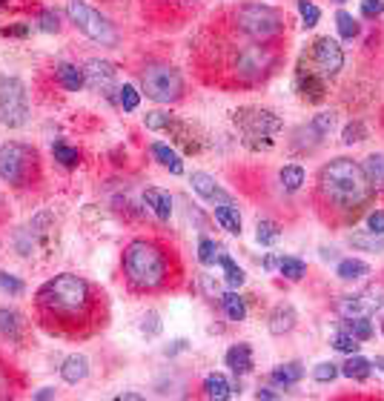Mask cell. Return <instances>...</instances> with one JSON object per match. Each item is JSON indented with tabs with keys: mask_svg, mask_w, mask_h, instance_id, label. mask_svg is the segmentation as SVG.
I'll return each mask as SVG.
<instances>
[{
	"mask_svg": "<svg viewBox=\"0 0 384 401\" xmlns=\"http://www.w3.org/2000/svg\"><path fill=\"white\" fill-rule=\"evenodd\" d=\"M255 398H281V393H276L273 387H261V390L255 393Z\"/></svg>",
	"mask_w": 384,
	"mask_h": 401,
	"instance_id": "cell-51",
	"label": "cell"
},
{
	"mask_svg": "<svg viewBox=\"0 0 384 401\" xmlns=\"http://www.w3.org/2000/svg\"><path fill=\"white\" fill-rule=\"evenodd\" d=\"M310 127H313V132L315 135H330L333 132V127H336V115L333 112H321V115H315L313 118V123H310Z\"/></svg>",
	"mask_w": 384,
	"mask_h": 401,
	"instance_id": "cell-38",
	"label": "cell"
},
{
	"mask_svg": "<svg viewBox=\"0 0 384 401\" xmlns=\"http://www.w3.org/2000/svg\"><path fill=\"white\" fill-rule=\"evenodd\" d=\"M38 23H41V29H43V32H57V29H61V23H57V12H52V9L41 12Z\"/></svg>",
	"mask_w": 384,
	"mask_h": 401,
	"instance_id": "cell-46",
	"label": "cell"
},
{
	"mask_svg": "<svg viewBox=\"0 0 384 401\" xmlns=\"http://www.w3.org/2000/svg\"><path fill=\"white\" fill-rule=\"evenodd\" d=\"M35 152L23 143H6L0 146V178L12 187H23L35 169Z\"/></svg>",
	"mask_w": 384,
	"mask_h": 401,
	"instance_id": "cell-9",
	"label": "cell"
},
{
	"mask_svg": "<svg viewBox=\"0 0 384 401\" xmlns=\"http://www.w3.org/2000/svg\"><path fill=\"white\" fill-rule=\"evenodd\" d=\"M295 89H299L301 98H307V101H321L324 92H327L324 78L315 69H299V75H295Z\"/></svg>",
	"mask_w": 384,
	"mask_h": 401,
	"instance_id": "cell-15",
	"label": "cell"
},
{
	"mask_svg": "<svg viewBox=\"0 0 384 401\" xmlns=\"http://www.w3.org/2000/svg\"><path fill=\"white\" fill-rule=\"evenodd\" d=\"M273 66H276L273 49L261 46V43L241 46L232 55V69H235V75H239V80H244V83H255L261 78H267Z\"/></svg>",
	"mask_w": 384,
	"mask_h": 401,
	"instance_id": "cell-7",
	"label": "cell"
},
{
	"mask_svg": "<svg viewBox=\"0 0 384 401\" xmlns=\"http://www.w3.org/2000/svg\"><path fill=\"white\" fill-rule=\"evenodd\" d=\"M367 138V129H364V123L362 120H353L344 127V143H359Z\"/></svg>",
	"mask_w": 384,
	"mask_h": 401,
	"instance_id": "cell-43",
	"label": "cell"
},
{
	"mask_svg": "<svg viewBox=\"0 0 384 401\" xmlns=\"http://www.w3.org/2000/svg\"><path fill=\"white\" fill-rule=\"evenodd\" d=\"M124 272L135 290H158L166 281V255L152 241H132L124 253Z\"/></svg>",
	"mask_w": 384,
	"mask_h": 401,
	"instance_id": "cell-3",
	"label": "cell"
},
{
	"mask_svg": "<svg viewBox=\"0 0 384 401\" xmlns=\"http://www.w3.org/2000/svg\"><path fill=\"white\" fill-rule=\"evenodd\" d=\"M353 244H356V246H367V250L384 253V241H381V238H362V235H353Z\"/></svg>",
	"mask_w": 384,
	"mask_h": 401,
	"instance_id": "cell-50",
	"label": "cell"
},
{
	"mask_svg": "<svg viewBox=\"0 0 384 401\" xmlns=\"http://www.w3.org/2000/svg\"><path fill=\"white\" fill-rule=\"evenodd\" d=\"M378 307H384V290H367V293H359V295H344L339 301V313L344 318H370V313H376Z\"/></svg>",
	"mask_w": 384,
	"mask_h": 401,
	"instance_id": "cell-12",
	"label": "cell"
},
{
	"mask_svg": "<svg viewBox=\"0 0 384 401\" xmlns=\"http://www.w3.org/2000/svg\"><path fill=\"white\" fill-rule=\"evenodd\" d=\"M0 335L9 338V342H20V335H23V321L15 310H0Z\"/></svg>",
	"mask_w": 384,
	"mask_h": 401,
	"instance_id": "cell-23",
	"label": "cell"
},
{
	"mask_svg": "<svg viewBox=\"0 0 384 401\" xmlns=\"http://www.w3.org/2000/svg\"><path fill=\"white\" fill-rule=\"evenodd\" d=\"M336 26H339V35H341L344 41H353V38L359 35V20L353 17L350 12H344V9L336 12Z\"/></svg>",
	"mask_w": 384,
	"mask_h": 401,
	"instance_id": "cell-32",
	"label": "cell"
},
{
	"mask_svg": "<svg viewBox=\"0 0 384 401\" xmlns=\"http://www.w3.org/2000/svg\"><path fill=\"white\" fill-rule=\"evenodd\" d=\"M118 398H121V401H124V398H127V401H141L143 395H138V393H121V395H118Z\"/></svg>",
	"mask_w": 384,
	"mask_h": 401,
	"instance_id": "cell-52",
	"label": "cell"
},
{
	"mask_svg": "<svg viewBox=\"0 0 384 401\" xmlns=\"http://www.w3.org/2000/svg\"><path fill=\"white\" fill-rule=\"evenodd\" d=\"M301 379H304V367L299 361H290V364L276 367L273 376H270V381L278 384V387H292V384H299Z\"/></svg>",
	"mask_w": 384,
	"mask_h": 401,
	"instance_id": "cell-18",
	"label": "cell"
},
{
	"mask_svg": "<svg viewBox=\"0 0 384 401\" xmlns=\"http://www.w3.org/2000/svg\"><path fill=\"white\" fill-rule=\"evenodd\" d=\"M370 370H373V361H367V358H362V356L353 353V356L341 364V376L356 379V381H364V379L370 376Z\"/></svg>",
	"mask_w": 384,
	"mask_h": 401,
	"instance_id": "cell-27",
	"label": "cell"
},
{
	"mask_svg": "<svg viewBox=\"0 0 384 401\" xmlns=\"http://www.w3.org/2000/svg\"><path fill=\"white\" fill-rule=\"evenodd\" d=\"M146 204L152 206V212L158 215L161 221H169V215H172V198H169V192H164V190H146Z\"/></svg>",
	"mask_w": 384,
	"mask_h": 401,
	"instance_id": "cell-25",
	"label": "cell"
},
{
	"mask_svg": "<svg viewBox=\"0 0 384 401\" xmlns=\"http://www.w3.org/2000/svg\"><path fill=\"white\" fill-rule=\"evenodd\" d=\"M141 86L155 104H175L184 95V78L169 64H150L141 72Z\"/></svg>",
	"mask_w": 384,
	"mask_h": 401,
	"instance_id": "cell-4",
	"label": "cell"
},
{
	"mask_svg": "<svg viewBox=\"0 0 384 401\" xmlns=\"http://www.w3.org/2000/svg\"><path fill=\"white\" fill-rule=\"evenodd\" d=\"M221 307H224V313H227L229 321H244L247 318V304H244V298L239 293L221 295Z\"/></svg>",
	"mask_w": 384,
	"mask_h": 401,
	"instance_id": "cell-28",
	"label": "cell"
},
{
	"mask_svg": "<svg viewBox=\"0 0 384 401\" xmlns=\"http://www.w3.org/2000/svg\"><path fill=\"white\" fill-rule=\"evenodd\" d=\"M83 75H86V86L95 89V92H106L115 83V66L109 64V60H98V57L90 60Z\"/></svg>",
	"mask_w": 384,
	"mask_h": 401,
	"instance_id": "cell-13",
	"label": "cell"
},
{
	"mask_svg": "<svg viewBox=\"0 0 384 401\" xmlns=\"http://www.w3.org/2000/svg\"><path fill=\"white\" fill-rule=\"evenodd\" d=\"M310 57H313V66L321 78H336L344 66V52L333 38H318L313 43Z\"/></svg>",
	"mask_w": 384,
	"mask_h": 401,
	"instance_id": "cell-11",
	"label": "cell"
},
{
	"mask_svg": "<svg viewBox=\"0 0 384 401\" xmlns=\"http://www.w3.org/2000/svg\"><path fill=\"white\" fill-rule=\"evenodd\" d=\"M218 264L224 267V279H227V284H229L232 290H239V287L244 284V279H247L244 269H241V267H235V261H232L229 255H218Z\"/></svg>",
	"mask_w": 384,
	"mask_h": 401,
	"instance_id": "cell-29",
	"label": "cell"
},
{
	"mask_svg": "<svg viewBox=\"0 0 384 401\" xmlns=\"http://www.w3.org/2000/svg\"><path fill=\"white\" fill-rule=\"evenodd\" d=\"M255 238H258V244H261V246H273V244L281 238V230H278V224H276V221H258V227H255Z\"/></svg>",
	"mask_w": 384,
	"mask_h": 401,
	"instance_id": "cell-34",
	"label": "cell"
},
{
	"mask_svg": "<svg viewBox=\"0 0 384 401\" xmlns=\"http://www.w3.org/2000/svg\"><path fill=\"white\" fill-rule=\"evenodd\" d=\"M339 373H341L339 364H333V361H321V364L313 370V379L321 381V384H327V381H333Z\"/></svg>",
	"mask_w": 384,
	"mask_h": 401,
	"instance_id": "cell-41",
	"label": "cell"
},
{
	"mask_svg": "<svg viewBox=\"0 0 384 401\" xmlns=\"http://www.w3.org/2000/svg\"><path fill=\"white\" fill-rule=\"evenodd\" d=\"M118 92H121V95H118V101H121V106H124L127 112H135V109H138V104H141L138 89H135L132 83H124V86L118 89Z\"/></svg>",
	"mask_w": 384,
	"mask_h": 401,
	"instance_id": "cell-39",
	"label": "cell"
},
{
	"mask_svg": "<svg viewBox=\"0 0 384 401\" xmlns=\"http://www.w3.org/2000/svg\"><path fill=\"white\" fill-rule=\"evenodd\" d=\"M336 275L341 281H362L364 275H370V267L359 258H344L339 267H336Z\"/></svg>",
	"mask_w": 384,
	"mask_h": 401,
	"instance_id": "cell-24",
	"label": "cell"
},
{
	"mask_svg": "<svg viewBox=\"0 0 384 401\" xmlns=\"http://www.w3.org/2000/svg\"><path fill=\"white\" fill-rule=\"evenodd\" d=\"M299 12H301V20H304V26H307V29H313V26L318 23V17H321L318 6H315V3H310V0H299Z\"/></svg>",
	"mask_w": 384,
	"mask_h": 401,
	"instance_id": "cell-42",
	"label": "cell"
},
{
	"mask_svg": "<svg viewBox=\"0 0 384 401\" xmlns=\"http://www.w3.org/2000/svg\"><path fill=\"white\" fill-rule=\"evenodd\" d=\"M29 118L26 86L17 78H0V123L3 127H23Z\"/></svg>",
	"mask_w": 384,
	"mask_h": 401,
	"instance_id": "cell-10",
	"label": "cell"
},
{
	"mask_svg": "<svg viewBox=\"0 0 384 401\" xmlns=\"http://www.w3.org/2000/svg\"><path fill=\"white\" fill-rule=\"evenodd\" d=\"M52 395H55V390H49V387L41 390V393H35V398H52Z\"/></svg>",
	"mask_w": 384,
	"mask_h": 401,
	"instance_id": "cell-53",
	"label": "cell"
},
{
	"mask_svg": "<svg viewBox=\"0 0 384 401\" xmlns=\"http://www.w3.org/2000/svg\"><path fill=\"white\" fill-rule=\"evenodd\" d=\"M172 123V115L166 112H150L146 115V129H166Z\"/></svg>",
	"mask_w": 384,
	"mask_h": 401,
	"instance_id": "cell-45",
	"label": "cell"
},
{
	"mask_svg": "<svg viewBox=\"0 0 384 401\" xmlns=\"http://www.w3.org/2000/svg\"><path fill=\"white\" fill-rule=\"evenodd\" d=\"M278 269H281L284 279H290V281H299V279H304L307 264H304L301 258H281V261H278Z\"/></svg>",
	"mask_w": 384,
	"mask_h": 401,
	"instance_id": "cell-35",
	"label": "cell"
},
{
	"mask_svg": "<svg viewBox=\"0 0 384 401\" xmlns=\"http://www.w3.org/2000/svg\"><path fill=\"white\" fill-rule=\"evenodd\" d=\"M235 390H232V384L221 376V373H213V376H206V381H204V395L206 398H215V401H224V398H229Z\"/></svg>",
	"mask_w": 384,
	"mask_h": 401,
	"instance_id": "cell-26",
	"label": "cell"
},
{
	"mask_svg": "<svg viewBox=\"0 0 384 401\" xmlns=\"http://www.w3.org/2000/svg\"><path fill=\"white\" fill-rule=\"evenodd\" d=\"M318 192L339 212H359L373 195V183L367 181L364 169L356 161L336 158L327 167H321Z\"/></svg>",
	"mask_w": 384,
	"mask_h": 401,
	"instance_id": "cell-2",
	"label": "cell"
},
{
	"mask_svg": "<svg viewBox=\"0 0 384 401\" xmlns=\"http://www.w3.org/2000/svg\"><path fill=\"white\" fill-rule=\"evenodd\" d=\"M215 221H218L227 232L241 235V215H239V209H235L232 204H215Z\"/></svg>",
	"mask_w": 384,
	"mask_h": 401,
	"instance_id": "cell-21",
	"label": "cell"
},
{
	"mask_svg": "<svg viewBox=\"0 0 384 401\" xmlns=\"http://www.w3.org/2000/svg\"><path fill=\"white\" fill-rule=\"evenodd\" d=\"M52 155H55L57 164H64V167H78V164H80V152H78L75 146L64 143V141H57V143L52 146Z\"/></svg>",
	"mask_w": 384,
	"mask_h": 401,
	"instance_id": "cell-30",
	"label": "cell"
},
{
	"mask_svg": "<svg viewBox=\"0 0 384 401\" xmlns=\"http://www.w3.org/2000/svg\"><path fill=\"white\" fill-rule=\"evenodd\" d=\"M218 246H215V241H210V238H204L201 244H198V261L204 264V267H213L215 261H218Z\"/></svg>",
	"mask_w": 384,
	"mask_h": 401,
	"instance_id": "cell-37",
	"label": "cell"
},
{
	"mask_svg": "<svg viewBox=\"0 0 384 401\" xmlns=\"http://www.w3.org/2000/svg\"><path fill=\"white\" fill-rule=\"evenodd\" d=\"M362 169L373 187H384V155H370Z\"/></svg>",
	"mask_w": 384,
	"mask_h": 401,
	"instance_id": "cell-31",
	"label": "cell"
},
{
	"mask_svg": "<svg viewBox=\"0 0 384 401\" xmlns=\"http://www.w3.org/2000/svg\"><path fill=\"white\" fill-rule=\"evenodd\" d=\"M152 158L161 164V167H166L172 175H181L184 172V164H181V158H178V152L175 149H169L166 143H152Z\"/></svg>",
	"mask_w": 384,
	"mask_h": 401,
	"instance_id": "cell-20",
	"label": "cell"
},
{
	"mask_svg": "<svg viewBox=\"0 0 384 401\" xmlns=\"http://www.w3.org/2000/svg\"><path fill=\"white\" fill-rule=\"evenodd\" d=\"M235 123L241 127L250 149H270L273 135L281 129V118H276L270 109H241L235 112Z\"/></svg>",
	"mask_w": 384,
	"mask_h": 401,
	"instance_id": "cell-6",
	"label": "cell"
},
{
	"mask_svg": "<svg viewBox=\"0 0 384 401\" xmlns=\"http://www.w3.org/2000/svg\"><path fill=\"white\" fill-rule=\"evenodd\" d=\"M278 178H281L287 192H295V190H301V183H304V169L301 167H284Z\"/></svg>",
	"mask_w": 384,
	"mask_h": 401,
	"instance_id": "cell-36",
	"label": "cell"
},
{
	"mask_svg": "<svg viewBox=\"0 0 384 401\" xmlns=\"http://www.w3.org/2000/svg\"><path fill=\"white\" fill-rule=\"evenodd\" d=\"M0 290L9 293V295H20L26 287H23V281H20V279H15V275H9V272H0Z\"/></svg>",
	"mask_w": 384,
	"mask_h": 401,
	"instance_id": "cell-44",
	"label": "cell"
},
{
	"mask_svg": "<svg viewBox=\"0 0 384 401\" xmlns=\"http://www.w3.org/2000/svg\"><path fill=\"white\" fill-rule=\"evenodd\" d=\"M344 330L353 335V338H359V342H367V338H373V324L370 318H347L344 321Z\"/></svg>",
	"mask_w": 384,
	"mask_h": 401,
	"instance_id": "cell-33",
	"label": "cell"
},
{
	"mask_svg": "<svg viewBox=\"0 0 384 401\" xmlns=\"http://www.w3.org/2000/svg\"><path fill=\"white\" fill-rule=\"evenodd\" d=\"M57 80H61V86L69 89V92H80L86 86V75L75 64H61V66H57Z\"/></svg>",
	"mask_w": 384,
	"mask_h": 401,
	"instance_id": "cell-22",
	"label": "cell"
},
{
	"mask_svg": "<svg viewBox=\"0 0 384 401\" xmlns=\"http://www.w3.org/2000/svg\"><path fill=\"white\" fill-rule=\"evenodd\" d=\"M367 227H370L373 235H384V212L381 209H376V212L367 215Z\"/></svg>",
	"mask_w": 384,
	"mask_h": 401,
	"instance_id": "cell-48",
	"label": "cell"
},
{
	"mask_svg": "<svg viewBox=\"0 0 384 401\" xmlns=\"http://www.w3.org/2000/svg\"><path fill=\"white\" fill-rule=\"evenodd\" d=\"M141 330H143V335H158V332H161V321H158V313H146V318H143Z\"/></svg>",
	"mask_w": 384,
	"mask_h": 401,
	"instance_id": "cell-49",
	"label": "cell"
},
{
	"mask_svg": "<svg viewBox=\"0 0 384 401\" xmlns=\"http://www.w3.org/2000/svg\"><path fill=\"white\" fill-rule=\"evenodd\" d=\"M235 26L241 29L247 38H253L255 43H264L281 32V15L273 6H264V3H244L235 12Z\"/></svg>",
	"mask_w": 384,
	"mask_h": 401,
	"instance_id": "cell-5",
	"label": "cell"
},
{
	"mask_svg": "<svg viewBox=\"0 0 384 401\" xmlns=\"http://www.w3.org/2000/svg\"><path fill=\"white\" fill-rule=\"evenodd\" d=\"M333 3H347V0H333Z\"/></svg>",
	"mask_w": 384,
	"mask_h": 401,
	"instance_id": "cell-54",
	"label": "cell"
},
{
	"mask_svg": "<svg viewBox=\"0 0 384 401\" xmlns=\"http://www.w3.org/2000/svg\"><path fill=\"white\" fill-rule=\"evenodd\" d=\"M38 307L46 316V321L66 327V324L90 321L95 313V298H92V287L83 279L64 272V275H55L52 281H46L38 290Z\"/></svg>",
	"mask_w": 384,
	"mask_h": 401,
	"instance_id": "cell-1",
	"label": "cell"
},
{
	"mask_svg": "<svg viewBox=\"0 0 384 401\" xmlns=\"http://www.w3.org/2000/svg\"><path fill=\"white\" fill-rule=\"evenodd\" d=\"M192 190L210 204H229V195L218 187V181L206 172H192Z\"/></svg>",
	"mask_w": 384,
	"mask_h": 401,
	"instance_id": "cell-14",
	"label": "cell"
},
{
	"mask_svg": "<svg viewBox=\"0 0 384 401\" xmlns=\"http://www.w3.org/2000/svg\"><path fill=\"white\" fill-rule=\"evenodd\" d=\"M362 15H364V17H378V15H384V0H362Z\"/></svg>",
	"mask_w": 384,
	"mask_h": 401,
	"instance_id": "cell-47",
	"label": "cell"
},
{
	"mask_svg": "<svg viewBox=\"0 0 384 401\" xmlns=\"http://www.w3.org/2000/svg\"><path fill=\"white\" fill-rule=\"evenodd\" d=\"M227 367L232 370L235 376H244L253 370V350L250 344H235L227 350Z\"/></svg>",
	"mask_w": 384,
	"mask_h": 401,
	"instance_id": "cell-16",
	"label": "cell"
},
{
	"mask_svg": "<svg viewBox=\"0 0 384 401\" xmlns=\"http://www.w3.org/2000/svg\"><path fill=\"white\" fill-rule=\"evenodd\" d=\"M333 347L339 350V353H347V356H353L359 350V338H353L347 330H341V332H336V338H333Z\"/></svg>",
	"mask_w": 384,
	"mask_h": 401,
	"instance_id": "cell-40",
	"label": "cell"
},
{
	"mask_svg": "<svg viewBox=\"0 0 384 401\" xmlns=\"http://www.w3.org/2000/svg\"><path fill=\"white\" fill-rule=\"evenodd\" d=\"M381 332H384V321H381Z\"/></svg>",
	"mask_w": 384,
	"mask_h": 401,
	"instance_id": "cell-55",
	"label": "cell"
},
{
	"mask_svg": "<svg viewBox=\"0 0 384 401\" xmlns=\"http://www.w3.org/2000/svg\"><path fill=\"white\" fill-rule=\"evenodd\" d=\"M66 15H69V20L80 29V32H83L86 38H92L95 43H101V46H115V43H118L115 26H112L101 12H95L92 6L80 3V0H72V3L66 6Z\"/></svg>",
	"mask_w": 384,
	"mask_h": 401,
	"instance_id": "cell-8",
	"label": "cell"
},
{
	"mask_svg": "<svg viewBox=\"0 0 384 401\" xmlns=\"http://www.w3.org/2000/svg\"><path fill=\"white\" fill-rule=\"evenodd\" d=\"M0 3H3V0H0Z\"/></svg>",
	"mask_w": 384,
	"mask_h": 401,
	"instance_id": "cell-57",
	"label": "cell"
},
{
	"mask_svg": "<svg viewBox=\"0 0 384 401\" xmlns=\"http://www.w3.org/2000/svg\"><path fill=\"white\" fill-rule=\"evenodd\" d=\"M61 376L66 384H78L83 381L86 376H90V361H86V356H69L61 367Z\"/></svg>",
	"mask_w": 384,
	"mask_h": 401,
	"instance_id": "cell-19",
	"label": "cell"
},
{
	"mask_svg": "<svg viewBox=\"0 0 384 401\" xmlns=\"http://www.w3.org/2000/svg\"><path fill=\"white\" fill-rule=\"evenodd\" d=\"M295 321H299V316H295L292 304H278L273 310V316H270V332L273 335H284V332H290L295 327Z\"/></svg>",
	"mask_w": 384,
	"mask_h": 401,
	"instance_id": "cell-17",
	"label": "cell"
},
{
	"mask_svg": "<svg viewBox=\"0 0 384 401\" xmlns=\"http://www.w3.org/2000/svg\"><path fill=\"white\" fill-rule=\"evenodd\" d=\"M184 3H190V0H184Z\"/></svg>",
	"mask_w": 384,
	"mask_h": 401,
	"instance_id": "cell-56",
	"label": "cell"
}]
</instances>
